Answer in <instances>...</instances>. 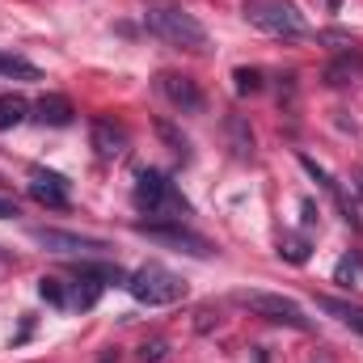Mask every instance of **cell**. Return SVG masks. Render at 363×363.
<instances>
[{
  "label": "cell",
  "instance_id": "8",
  "mask_svg": "<svg viewBox=\"0 0 363 363\" xmlns=\"http://www.w3.org/2000/svg\"><path fill=\"white\" fill-rule=\"evenodd\" d=\"M157 85H161V93L178 106L182 114H199L203 110V93H199V85L190 81V77H178V72H161L157 77Z\"/></svg>",
  "mask_w": 363,
  "mask_h": 363
},
{
  "label": "cell",
  "instance_id": "26",
  "mask_svg": "<svg viewBox=\"0 0 363 363\" xmlns=\"http://www.w3.org/2000/svg\"><path fill=\"white\" fill-rule=\"evenodd\" d=\"M300 211H304V228H313V224H317V216H321V211L313 207V199H304V203H300Z\"/></svg>",
  "mask_w": 363,
  "mask_h": 363
},
{
  "label": "cell",
  "instance_id": "12",
  "mask_svg": "<svg viewBox=\"0 0 363 363\" xmlns=\"http://www.w3.org/2000/svg\"><path fill=\"white\" fill-rule=\"evenodd\" d=\"M300 165H304V169H308L313 178H317V182H321V186H325V190H330V194H334V203H338V211H342V220L359 228V220H355V207H351V199L342 194V186H338V182L330 178V174H325V169H321V165H317L313 157H300Z\"/></svg>",
  "mask_w": 363,
  "mask_h": 363
},
{
  "label": "cell",
  "instance_id": "19",
  "mask_svg": "<svg viewBox=\"0 0 363 363\" xmlns=\"http://www.w3.org/2000/svg\"><path fill=\"white\" fill-rule=\"evenodd\" d=\"M279 254L287 258V262H308V237H300V233H283L279 237Z\"/></svg>",
  "mask_w": 363,
  "mask_h": 363
},
{
  "label": "cell",
  "instance_id": "7",
  "mask_svg": "<svg viewBox=\"0 0 363 363\" xmlns=\"http://www.w3.org/2000/svg\"><path fill=\"white\" fill-rule=\"evenodd\" d=\"M30 237L51 250V254H106L110 245L97 237H81V233H64V228H30Z\"/></svg>",
  "mask_w": 363,
  "mask_h": 363
},
{
  "label": "cell",
  "instance_id": "28",
  "mask_svg": "<svg viewBox=\"0 0 363 363\" xmlns=\"http://www.w3.org/2000/svg\"><path fill=\"white\" fill-rule=\"evenodd\" d=\"M351 190L363 199V169H355V174H351Z\"/></svg>",
  "mask_w": 363,
  "mask_h": 363
},
{
  "label": "cell",
  "instance_id": "22",
  "mask_svg": "<svg viewBox=\"0 0 363 363\" xmlns=\"http://www.w3.org/2000/svg\"><path fill=\"white\" fill-rule=\"evenodd\" d=\"M38 296H43L47 304H60V308L68 304V291H64V283H60V279H51V274H43V279H38Z\"/></svg>",
  "mask_w": 363,
  "mask_h": 363
},
{
  "label": "cell",
  "instance_id": "13",
  "mask_svg": "<svg viewBox=\"0 0 363 363\" xmlns=\"http://www.w3.org/2000/svg\"><path fill=\"white\" fill-rule=\"evenodd\" d=\"M317 308H321V313H330V317H338L342 325H351V330H359V334H363V304L334 300V296H317Z\"/></svg>",
  "mask_w": 363,
  "mask_h": 363
},
{
  "label": "cell",
  "instance_id": "16",
  "mask_svg": "<svg viewBox=\"0 0 363 363\" xmlns=\"http://www.w3.org/2000/svg\"><path fill=\"white\" fill-rule=\"evenodd\" d=\"M334 283H342V287H359L363 283V254L359 250H351V254L338 258V267H334Z\"/></svg>",
  "mask_w": 363,
  "mask_h": 363
},
{
  "label": "cell",
  "instance_id": "29",
  "mask_svg": "<svg viewBox=\"0 0 363 363\" xmlns=\"http://www.w3.org/2000/svg\"><path fill=\"white\" fill-rule=\"evenodd\" d=\"M330 9H338V0H330Z\"/></svg>",
  "mask_w": 363,
  "mask_h": 363
},
{
  "label": "cell",
  "instance_id": "10",
  "mask_svg": "<svg viewBox=\"0 0 363 363\" xmlns=\"http://www.w3.org/2000/svg\"><path fill=\"white\" fill-rule=\"evenodd\" d=\"M93 148H97V157L114 161V157L127 152V131H123L118 123H110V118H97V123H93Z\"/></svg>",
  "mask_w": 363,
  "mask_h": 363
},
{
  "label": "cell",
  "instance_id": "21",
  "mask_svg": "<svg viewBox=\"0 0 363 363\" xmlns=\"http://www.w3.org/2000/svg\"><path fill=\"white\" fill-rule=\"evenodd\" d=\"M228 131H233V148H237V157H254V131H250L241 118H228Z\"/></svg>",
  "mask_w": 363,
  "mask_h": 363
},
{
  "label": "cell",
  "instance_id": "20",
  "mask_svg": "<svg viewBox=\"0 0 363 363\" xmlns=\"http://www.w3.org/2000/svg\"><path fill=\"white\" fill-rule=\"evenodd\" d=\"M359 77H363V60L355 55V51H351L342 64L330 68V85H347V81H359Z\"/></svg>",
  "mask_w": 363,
  "mask_h": 363
},
{
  "label": "cell",
  "instance_id": "14",
  "mask_svg": "<svg viewBox=\"0 0 363 363\" xmlns=\"http://www.w3.org/2000/svg\"><path fill=\"white\" fill-rule=\"evenodd\" d=\"M0 77H9V81H43L38 64H30L26 55H13V51H0Z\"/></svg>",
  "mask_w": 363,
  "mask_h": 363
},
{
  "label": "cell",
  "instance_id": "17",
  "mask_svg": "<svg viewBox=\"0 0 363 363\" xmlns=\"http://www.w3.org/2000/svg\"><path fill=\"white\" fill-rule=\"evenodd\" d=\"M81 274H93L101 287H110V283H114V287H118V283L127 287V279H131V274L123 271L118 262H81Z\"/></svg>",
  "mask_w": 363,
  "mask_h": 363
},
{
  "label": "cell",
  "instance_id": "23",
  "mask_svg": "<svg viewBox=\"0 0 363 363\" xmlns=\"http://www.w3.org/2000/svg\"><path fill=\"white\" fill-rule=\"evenodd\" d=\"M233 81H237V93H241V97H245V93H262V72H258V68H237Z\"/></svg>",
  "mask_w": 363,
  "mask_h": 363
},
{
  "label": "cell",
  "instance_id": "9",
  "mask_svg": "<svg viewBox=\"0 0 363 363\" xmlns=\"http://www.w3.org/2000/svg\"><path fill=\"white\" fill-rule=\"evenodd\" d=\"M30 199L43 203V207L64 211V207H68V178L47 174V169H34V174H30Z\"/></svg>",
  "mask_w": 363,
  "mask_h": 363
},
{
  "label": "cell",
  "instance_id": "27",
  "mask_svg": "<svg viewBox=\"0 0 363 363\" xmlns=\"http://www.w3.org/2000/svg\"><path fill=\"white\" fill-rule=\"evenodd\" d=\"M17 216V203L13 199H0V220H13Z\"/></svg>",
  "mask_w": 363,
  "mask_h": 363
},
{
  "label": "cell",
  "instance_id": "2",
  "mask_svg": "<svg viewBox=\"0 0 363 363\" xmlns=\"http://www.w3.org/2000/svg\"><path fill=\"white\" fill-rule=\"evenodd\" d=\"M135 207L148 211L152 220H169V224H182V220L190 216L186 194H182L178 186L169 182V174H161V169H144V174L135 178Z\"/></svg>",
  "mask_w": 363,
  "mask_h": 363
},
{
  "label": "cell",
  "instance_id": "18",
  "mask_svg": "<svg viewBox=\"0 0 363 363\" xmlns=\"http://www.w3.org/2000/svg\"><path fill=\"white\" fill-rule=\"evenodd\" d=\"M97 296H101V283H97L93 274H81V271H77V283H72V296H68V304H77V308H93V304H97Z\"/></svg>",
  "mask_w": 363,
  "mask_h": 363
},
{
  "label": "cell",
  "instance_id": "6",
  "mask_svg": "<svg viewBox=\"0 0 363 363\" xmlns=\"http://www.w3.org/2000/svg\"><path fill=\"white\" fill-rule=\"evenodd\" d=\"M140 233L152 237V241H161V245H174L182 254H194V258H211L216 254L207 237H199V233H190L182 224H140Z\"/></svg>",
  "mask_w": 363,
  "mask_h": 363
},
{
  "label": "cell",
  "instance_id": "15",
  "mask_svg": "<svg viewBox=\"0 0 363 363\" xmlns=\"http://www.w3.org/2000/svg\"><path fill=\"white\" fill-rule=\"evenodd\" d=\"M26 114H30L26 97H17V93H0V131L21 127V123H26Z\"/></svg>",
  "mask_w": 363,
  "mask_h": 363
},
{
  "label": "cell",
  "instance_id": "11",
  "mask_svg": "<svg viewBox=\"0 0 363 363\" xmlns=\"http://www.w3.org/2000/svg\"><path fill=\"white\" fill-rule=\"evenodd\" d=\"M38 114V123L43 127H68L72 118H77V110H72V101L64 97V93H47V97H38V106H34Z\"/></svg>",
  "mask_w": 363,
  "mask_h": 363
},
{
  "label": "cell",
  "instance_id": "3",
  "mask_svg": "<svg viewBox=\"0 0 363 363\" xmlns=\"http://www.w3.org/2000/svg\"><path fill=\"white\" fill-rule=\"evenodd\" d=\"M245 21L271 38H304L308 21L291 0H245Z\"/></svg>",
  "mask_w": 363,
  "mask_h": 363
},
{
  "label": "cell",
  "instance_id": "24",
  "mask_svg": "<svg viewBox=\"0 0 363 363\" xmlns=\"http://www.w3.org/2000/svg\"><path fill=\"white\" fill-rule=\"evenodd\" d=\"M157 131H161V140H169V148H174L178 157H190V144H186V135L174 131V123H157Z\"/></svg>",
  "mask_w": 363,
  "mask_h": 363
},
{
  "label": "cell",
  "instance_id": "5",
  "mask_svg": "<svg viewBox=\"0 0 363 363\" xmlns=\"http://www.w3.org/2000/svg\"><path fill=\"white\" fill-rule=\"evenodd\" d=\"M237 304H245V308H254L258 317H267L274 325H291V330H313V321L304 317V308L296 304V300H287V296H271V291H237L233 296Z\"/></svg>",
  "mask_w": 363,
  "mask_h": 363
},
{
  "label": "cell",
  "instance_id": "25",
  "mask_svg": "<svg viewBox=\"0 0 363 363\" xmlns=\"http://www.w3.org/2000/svg\"><path fill=\"white\" fill-rule=\"evenodd\" d=\"M165 351H169V347H165L161 338H152V342H144V347H140V363H161V359H165Z\"/></svg>",
  "mask_w": 363,
  "mask_h": 363
},
{
  "label": "cell",
  "instance_id": "1",
  "mask_svg": "<svg viewBox=\"0 0 363 363\" xmlns=\"http://www.w3.org/2000/svg\"><path fill=\"white\" fill-rule=\"evenodd\" d=\"M144 26L148 34H157L161 43L178 47V51H190V55H207L211 51V38L207 30L194 21V13H186L182 4H152L144 13Z\"/></svg>",
  "mask_w": 363,
  "mask_h": 363
},
{
  "label": "cell",
  "instance_id": "4",
  "mask_svg": "<svg viewBox=\"0 0 363 363\" xmlns=\"http://www.w3.org/2000/svg\"><path fill=\"white\" fill-rule=\"evenodd\" d=\"M127 291H131L140 304L161 308V304H178L182 296H186V283H182V274H174L169 267L148 262V267H140V271L127 279Z\"/></svg>",
  "mask_w": 363,
  "mask_h": 363
}]
</instances>
